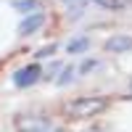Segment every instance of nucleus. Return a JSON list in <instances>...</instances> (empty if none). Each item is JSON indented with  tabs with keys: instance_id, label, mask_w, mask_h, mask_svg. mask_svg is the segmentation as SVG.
Listing matches in <instances>:
<instances>
[{
	"instance_id": "2",
	"label": "nucleus",
	"mask_w": 132,
	"mask_h": 132,
	"mask_svg": "<svg viewBox=\"0 0 132 132\" xmlns=\"http://www.w3.org/2000/svg\"><path fill=\"white\" fill-rule=\"evenodd\" d=\"M16 129L19 132H56L58 127L45 116H21L16 122Z\"/></svg>"
},
{
	"instance_id": "5",
	"label": "nucleus",
	"mask_w": 132,
	"mask_h": 132,
	"mask_svg": "<svg viewBox=\"0 0 132 132\" xmlns=\"http://www.w3.org/2000/svg\"><path fill=\"white\" fill-rule=\"evenodd\" d=\"M103 48L108 53H127V50H132V35H114L103 42Z\"/></svg>"
},
{
	"instance_id": "3",
	"label": "nucleus",
	"mask_w": 132,
	"mask_h": 132,
	"mask_svg": "<svg viewBox=\"0 0 132 132\" xmlns=\"http://www.w3.org/2000/svg\"><path fill=\"white\" fill-rule=\"evenodd\" d=\"M42 27H45V13H42V11H35V13H27L19 21L16 35L19 37H29V35H35V32H40Z\"/></svg>"
},
{
	"instance_id": "12",
	"label": "nucleus",
	"mask_w": 132,
	"mask_h": 132,
	"mask_svg": "<svg viewBox=\"0 0 132 132\" xmlns=\"http://www.w3.org/2000/svg\"><path fill=\"white\" fill-rule=\"evenodd\" d=\"M93 3L103 5V8H122V0H93Z\"/></svg>"
},
{
	"instance_id": "6",
	"label": "nucleus",
	"mask_w": 132,
	"mask_h": 132,
	"mask_svg": "<svg viewBox=\"0 0 132 132\" xmlns=\"http://www.w3.org/2000/svg\"><path fill=\"white\" fill-rule=\"evenodd\" d=\"M87 48H90V37H74L69 45H66L69 56H79V53H85Z\"/></svg>"
},
{
	"instance_id": "7",
	"label": "nucleus",
	"mask_w": 132,
	"mask_h": 132,
	"mask_svg": "<svg viewBox=\"0 0 132 132\" xmlns=\"http://www.w3.org/2000/svg\"><path fill=\"white\" fill-rule=\"evenodd\" d=\"M13 8L16 11H21V13H35V11H40V3L37 0H13Z\"/></svg>"
},
{
	"instance_id": "1",
	"label": "nucleus",
	"mask_w": 132,
	"mask_h": 132,
	"mask_svg": "<svg viewBox=\"0 0 132 132\" xmlns=\"http://www.w3.org/2000/svg\"><path fill=\"white\" fill-rule=\"evenodd\" d=\"M108 108V101L106 98H93V95H87V98H77V101H71L69 106H66V111H69L71 116L77 119H87V116H95V114H101Z\"/></svg>"
},
{
	"instance_id": "13",
	"label": "nucleus",
	"mask_w": 132,
	"mask_h": 132,
	"mask_svg": "<svg viewBox=\"0 0 132 132\" xmlns=\"http://www.w3.org/2000/svg\"><path fill=\"white\" fill-rule=\"evenodd\" d=\"M129 95H132V79H129Z\"/></svg>"
},
{
	"instance_id": "8",
	"label": "nucleus",
	"mask_w": 132,
	"mask_h": 132,
	"mask_svg": "<svg viewBox=\"0 0 132 132\" xmlns=\"http://www.w3.org/2000/svg\"><path fill=\"white\" fill-rule=\"evenodd\" d=\"M74 74H77V69H74V66H63V69H61V77H58V87L69 85V82L74 79Z\"/></svg>"
},
{
	"instance_id": "9",
	"label": "nucleus",
	"mask_w": 132,
	"mask_h": 132,
	"mask_svg": "<svg viewBox=\"0 0 132 132\" xmlns=\"http://www.w3.org/2000/svg\"><path fill=\"white\" fill-rule=\"evenodd\" d=\"M63 3L69 5V11L74 8V13H71L74 19H79V16H82V11H85V0H63Z\"/></svg>"
},
{
	"instance_id": "11",
	"label": "nucleus",
	"mask_w": 132,
	"mask_h": 132,
	"mask_svg": "<svg viewBox=\"0 0 132 132\" xmlns=\"http://www.w3.org/2000/svg\"><path fill=\"white\" fill-rule=\"evenodd\" d=\"M95 66H98V61H95V58H85V61H82V66H79V74H87V71H93Z\"/></svg>"
},
{
	"instance_id": "4",
	"label": "nucleus",
	"mask_w": 132,
	"mask_h": 132,
	"mask_svg": "<svg viewBox=\"0 0 132 132\" xmlns=\"http://www.w3.org/2000/svg\"><path fill=\"white\" fill-rule=\"evenodd\" d=\"M11 79H13L16 87H29V85H35V82L42 79V66L40 63H29V66H24V69L13 71Z\"/></svg>"
},
{
	"instance_id": "10",
	"label": "nucleus",
	"mask_w": 132,
	"mask_h": 132,
	"mask_svg": "<svg viewBox=\"0 0 132 132\" xmlns=\"http://www.w3.org/2000/svg\"><path fill=\"white\" fill-rule=\"evenodd\" d=\"M53 53H56V42H50V45H45V48H40L35 58H37V61H42V58H50Z\"/></svg>"
}]
</instances>
